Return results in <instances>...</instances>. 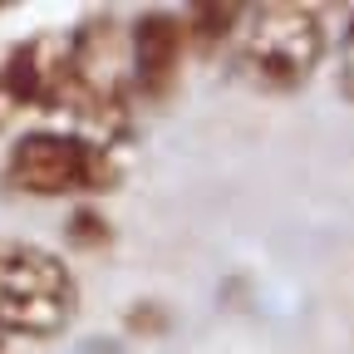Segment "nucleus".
<instances>
[{
    "label": "nucleus",
    "mask_w": 354,
    "mask_h": 354,
    "mask_svg": "<svg viewBox=\"0 0 354 354\" xmlns=\"http://www.w3.org/2000/svg\"><path fill=\"white\" fill-rule=\"evenodd\" d=\"M6 183L30 197H64L84 187H109V148H94L79 133H25L6 158Z\"/></svg>",
    "instance_id": "7ed1b4c3"
},
{
    "label": "nucleus",
    "mask_w": 354,
    "mask_h": 354,
    "mask_svg": "<svg viewBox=\"0 0 354 354\" xmlns=\"http://www.w3.org/2000/svg\"><path fill=\"white\" fill-rule=\"evenodd\" d=\"M74 276L69 266L30 241H0V335L50 339L74 320Z\"/></svg>",
    "instance_id": "f03ea898"
},
{
    "label": "nucleus",
    "mask_w": 354,
    "mask_h": 354,
    "mask_svg": "<svg viewBox=\"0 0 354 354\" xmlns=\"http://www.w3.org/2000/svg\"><path fill=\"white\" fill-rule=\"evenodd\" d=\"M187 30L177 15H138L128 25V69H133V94L138 99H167L177 69H183Z\"/></svg>",
    "instance_id": "39448f33"
},
{
    "label": "nucleus",
    "mask_w": 354,
    "mask_h": 354,
    "mask_svg": "<svg viewBox=\"0 0 354 354\" xmlns=\"http://www.w3.org/2000/svg\"><path fill=\"white\" fill-rule=\"evenodd\" d=\"M339 88L354 99V25H349V35H344V55H339Z\"/></svg>",
    "instance_id": "0eeeda50"
},
{
    "label": "nucleus",
    "mask_w": 354,
    "mask_h": 354,
    "mask_svg": "<svg viewBox=\"0 0 354 354\" xmlns=\"http://www.w3.org/2000/svg\"><path fill=\"white\" fill-rule=\"evenodd\" d=\"M69 35H35L20 39L0 59V128L64 109L69 94Z\"/></svg>",
    "instance_id": "20e7f679"
},
{
    "label": "nucleus",
    "mask_w": 354,
    "mask_h": 354,
    "mask_svg": "<svg viewBox=\"0 0 354 354\" xmlns=\"http://www.w3.org/2000/svg\"><path fill=\"white\" fill-rule=\"evenodd\" d=\"M236 74L261 94H290L325 55V25L305 6H251L236 25Z\"/></svg>",
    "instance_id": "f257e3e1"
},
{
    "label": "nucleus",
    "mask_w": 354,
    "mask_h": 354,
    "mask_svg": "<svg viewBox=\"0 0 354 354\" xmlns=\"http://www.w3.org/2000/svg\"><path fill=\"white\" fill-rule=\"evenodd\" d=\"M241 15H246L241 6H197V10L187 15L192 25H183V30H187V44H192L197 55H212L221 39H236Z\"/></svg>",
    "instance_id": "423d86ee"
}]
</instances>
